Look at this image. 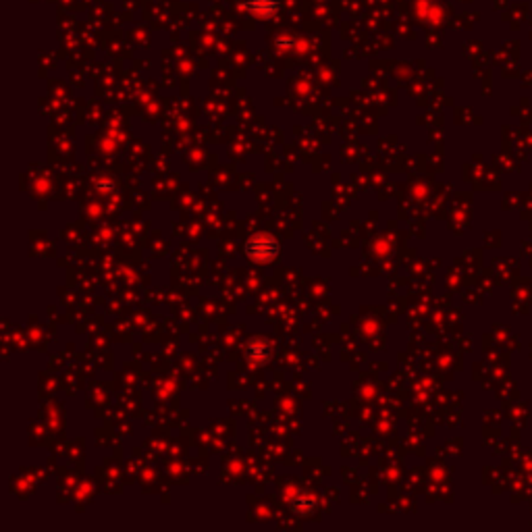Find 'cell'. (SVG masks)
<instances>
[{
  "mask_svg": "<svg viewBox=\"0 0 532 532\" xmlns=\"http://www.w3.org/2000/svg\"><path fill=\"white\" fill-rule=\"evenodd\" d=\"M246 252L248 256L256 260V262H268L271 258H275L278 252V244L275 241V237L262 233V235H256L248 241L246 246Z\"/></svg>",
  "mask_w": 532,
  "mask_h": 532,
  "instance_id": "6da1fadb",
  "label": "cell"
},
{
  "mask_svg": "<svg viewBox=\"0 0 532 532\" xmlns=\"http://www.w3.org/2000/svg\"><path fill=\"white\" fill-rule=\"evenodd\" d=\"M278 0H250V11L260 17H271L277 11Z\"/></svg>",
  "mask_w": 532,
  "mask_h": 532,
  "instance_id": "7a4b0ae2",
  "label": "cell"
}]
</instances>
